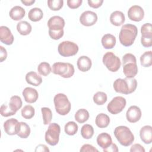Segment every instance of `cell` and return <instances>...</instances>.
I'll return each mask as SVG.
<instances>
[{
	"instance_id": "obj_26",
	"label": "cell",
	"mask_w": 152,
	"mask_h": 152,
	"mask_svg": "<svg viewBox=\"0 0 152 152\" xmlns=\"http://www.w3.org/2000/svg\"><path fill=\"white\" fill-rule=\"evenodd\" d=\"M17 134L21 138H27L30 134V128L28 125L24 122H19Z\"/></svg>"
},
{
	"instance_id": "obj_35",
	"label": "cell",
	"mask_w": 152,
	"mask_h": 152,
	"mask_svg": "<svg viewBox=\"0 0 152 152\" xmlns=\"http://www.w3.org/2000/svg\"><path fill=\"white\" fill-rule=\"evenodd\" d=\"M107 99V94L102 91H98L93 96V101L97 105L104 104Z\"/></svg>"
},
{
	"instance_id": "obj_2",
	"label": "cell",
	"mask_w": 152,
	"mask_h": 152,
	"mask_svg": "<svg viewBox=\"0 0 152 152\" xmlns=\"http://www.w3.org/2000/svg\"><path fill=\"white\" fill-rule=\"evenodd\" d=\"M137 81L136 79L132 78H118L113 83V88L117 93L128 94L133 93L137 88Z\"/></svg>"
},
{
	"instance_id": "obj_29",
	"label": "cell",
	"mask_w": 152,
	"mask_h": 152,
	"mask_svg": "<svg viewBox=\"0 0 152 152\" xmlns=\"http://www.w3.org/2000/svg\"><path fill=\"white\" fill-rule=\"evenodd\" d=\"M23 103L20 97L18 96H13L10 98L9 107L14 112H17L22 106Z\"/></svg>"
},
{
	"instance_id": "obj_5",
	"label": "cell",
	"mask_w": 152,
	"mask_h": 152,
	"mask_svg": "<svg viewBox=\"0 0 152 152\" xmlns=\"http://www.w3.org/2000/svg\"><path fill=\"white\" fill-rule=\"evenodd\" d=\"M53 103L56 112L60 115H66L71 110V103L67 96L63 93L56 94L53 98Z\"/></svg>"
},
{
	"instance_id": "obj_19",
	"label": "cell",
	"mask_w": 152,
	"mask_h": 152,
	"mask_svg": "<svg viewBox=\"0 0 152 152\" xmlns=\"http://www.w3.org/2000/svg\"><path fill=\"white\" fill-rule=\"evenodd\" d=\"M96 141L98 145L103 149L107 148L112 143L111 136L106 132H102L99 134Z\"/></svg>"
},
{
	"instance_id": "obj_1",
	"label": "cell",
	"mask_w": 152,
	"mask_h": 152,
	"mask_svg": "<svg viewBox=\"0 0 152 152\" xmlns=\"http://www.w3.org/2000/svg\"><path fill=\"white\" fill-rule=\"evenodd\" d=\"M138 34V29L136 26L131 24H124L122 26L119 39L120 43L124 46H130L134 42Z\"/></svg>"
},
{
	"instance_id": "obj_39",
	"label": "cell",
	"mask_w": 152,
	"mask_h": 152,
	"mask_svg": "<svg viewBox=\"0 0 152 152\" xmlns=\"http://www.w3.org/2000/svg\"><path fill=\"white\" fill-rule=\"evenodd\" d=\"M1 114L2 116L8 117L10 116H12L15 115L16 113L13 112L9 107V106L7 104H2L1 106Z\"/></svg>"
},
{
	"instance_id": "obj_23",
	"label": "cell",
	"mask_w": 152,
	"mask_h": 152,
	"mask_svg": "<svg viewBox=\"0 0 152 152\" xmlns=\"http://www.w3.org/2000/svg\"><path fill=\"white\" fill-rule=\"evenodd\" d=\"M26 82L34 86H38L42 83V77L34 71L28 72L26 75Z\"/></svg>"
},
{
	"instance_id": "obj_38",
	"label": "cell",
	"mask_w": 152,
	"mask_h": 152,
	"mask_svg": "<svg viewBox=\"0 0 152 152\" xmlns=\"http://www.w3.org/2000/svg\"><path fill=\"white\" fill-rule=\"evenodd\" d=\"M49 8L53 11L59 10L64 5L63 0H49L47 2Z\"/></svg>"
},
{
	"instance_id": "obj_3",
	"label": "cell",
	"mask_w": 152,
	"mask_h": 152,
	"mask_svg": "<svg viewBox=\"0 0 152 152\" xmlns=\"http://www.w3.org/2000/svg\"><path fill=\"white\" fill-rule=\"evenodd\" d=\"M123 72L126 78H134L138 73V66L135 56L130 53L125 54L122 57Z\"/></svg>"
},
{
	"instance_id": "obj_25",
	"label": "cell",
	"mask_w": 152,
	"mask_h": 152,
	"mask_svg": "<svg viewBox=\"0 0 152 152\" xmlns=\"http://www.w3.org/2000/svg\"><path fill=\"white\" fill-rule=\"evenodd\" d=\"M17 30L21 35L26 36L31 33L32 27L31 24L27 21H21L17 24Z\"/></svg>"
},
{
	"instance_id": "obj_12",
	"label": "cell",
	"mask_w": 152,
	"mask_h": 152,
	"mask_svg": "<svg viewBox=\"0 0 152 152\" xmlns=\"http://www.w3.org/2000/svg\"><path fill=\"white\" fill-rule=\"evenodd\" d=\"M97 21V15L96 13L91 11H86L83 12L80 17V23L84 26H91Z\"/></svg>"
},
{
	"instance_id": "obj_24",
	"label": "cell",
	"mask_w": 152,
	"mask_h": 152,
	"mask_svg": "<svg viewBox=\"0 0 152 152\" xmlns=\"http://www.w3.org/2000/svg\"><path fill=\"white\" fill-rule=\"evenodd\" d=\"M102 44L106 49H112L116 45V37L111 34H106L102 38Z\"/></svg>"
},
{
	"instance_id": "obj_37",
	"label": "cell",
	"mask_w": 152,
	"mask_h": 152,
	"mask_svg": "<svg viewBox=\"0 0 152 152\" xmlns=\"http://www.w3.org/2000/svg\"><path fill=\"white\" fill-rule=\"evenodd\" d=\"M44 125H48L50 123L52 119V113L49 107H44L41 108Z\"/></svg>"
},
{
	"instance_id": "obj_4",
	"label": "cell",
	"mask_w": 152,
	"mask_h": 152,
	"mask_svg": "<svg viewBox=\"0 0 152 152\" xmlns=\"http://www.w3.org/2000/svg\"><path fill=\"white\" fill-rule=\"evenodd\" d=\"M114 135L118 142L124 146L128 147L134 141V136L130 129L126 126H117L114 130Z\"/></svg>"
},
{
	"instance_id": "obj_46",
	"label": "cell",
	"mask_w": 152,
	"mask_h": 152,
	"mask_svg": "<svg viewBox=\"0 0 152 152\" xmlns=\"http://www.w3.org/2000/svg\"><path fill=\"white\" fill-rule=\"evenodd\" d=\"M130 151L131 152H145V149L143 147V146H142L141 144H135L131 146V148H130Z\"/></svg>"
},
{
	"instance_id": "obj_11",
	"label": "cell",
	"mask_w": 152,
	"mask_h": 152,
	"mask_svg": "<svg viewBox=\"0 0 152 152\" xmlns=\"http://www.w3.org/2000/svg\"><path fill=\"white\" fill-rule=\"evenodd\" d=\"M48 26L49 27V31H59L63 30L65 26V20L60 16H53L49 19Z\"/></svg>"
},
{
	"instance_id": "obj_31",
	"label": "cell",
	"mask_w": 152,
	"mask_h": 152,
	"mask_svg": "<svg viewBox=\"0 0 152 152\" xmlns=\"http://www.w3.org/2000/svg\"><path fill=\"white\" fill-rule=\"evenodd\" d=\"M141 65L144 67H149L152 65V52H145L140 56Z\"/></svg>"
},
{
	"instance_id": "obj_14",
	"label": "cell",
	"mask_w": 152,
	"mask_h": 152,
	"mask_svg": "<svg viewBox=\"0 0 152 152\" xmlns=\"http://www.w3.org/2000/svg\"><path fill=\"white\" fill-rule=\"evenodd\" d=\"M141 115V110L139 107L131 106L126 111V117L129 122L135 123L140 119Z\"/></svg>"
},
{
	"instance_id": "obj_10",
	"label": "cell",
	"mask_w": 152,
	"mask_h": 152,
	"mask_svg": "<svg viewBox=\"0 0 152 152\" xmlns=\"http://www.w3.org/2000/svg\"><path fill=\"white\" fill-rule=\"evenodd\" d=\"M126 104V99L122 96H116L108 103L107 109L108 112L113 115H116L121 112L125 107Z\"/></svg>"
},
{
	"instance_id": "obj_50",
	"label": "cell",
	"mask_w": 152,
	"mask_h": 152,
	"mask_svg": "<svg viewBox=\"0 0 152 152\" xmlns=\"http://www.w3.org/2000/svg\"><path fill=\"white\" fill-rule=\"evenodd\" d=\"M21 2L26 6H30L35 2L34 0H21Z\"/></svg>"
},
{
	"instance_id": "obj_49",
	"label": "cell",
	"mask_w": 152,
	"mask_h": 152,
	"mask_svg": "<svg viewBox=\"0 0 152 152\" xmlns=\"http://www.w3.org/2000/svg\"><path fill=\"white\" fill-rule=\"evenodd\" d=\"M35 151H49V148L46 145L44 144H39L37 145L35 149Z\"/></svg>"
},
{
	"instance_id": "obj_33",
	"label": "cell",
	"mask_w": 152,
	"mask_h": 152,
	"mask_svg": "<svg viewBox=\"0 0 152 152\" xmlns=\"http://www.w3.org/2000/svg\"><path fill=\"white\" fill-rule=\"evenodd\" d=\"M78 126L77 124L74 121H69L67 122L64 127L65 133L68 135H74L78 131Z\"/></svg>"
},
{
	"instance_id": "obj_36",
	"label": "cell",
	"mask_w": 152,
	"mask_h": 152,
	"mask_svg": "<svg viewBox=\"0 0 152 152\" xmlns=\"http://www.w3.org/2000/svg\"><path fill=\"white\" fill-rule=\"evenodd\" d=\"M35 110L34 107L31 105H26L21 109V116L27 119L32 118L34 115Z\"/></svg>"
},
{
	"instance_id": "obj_45",
	"label": "cell",
	"mask_w": 152,
	"mask_h": 152,
	"mask_svg": "<svg viewBox=\"0 0 152 152\" xmlns=\"http://www.w3.org/2000/svg\"><path fill=\"white\" fill-rule=\"evenodd\" d=\"M87 2L90 7L93 8H98L102 5L103 1V0H95V1L88 0Z\"/></svg>"
},
{
	"instance_id": "obj_13",
	"label": "cell",
	"mask_w": 152,
	"mask_h": 152,
	"mask_svg": "<svg viewBox=\"0 0 152 152\" xmlns=\"http://www.w3.org/2000/svg\"><path fill=\"white\" fill-rule=\"evenodd\" d=\"M128 18L134 21H140L144 17V11L142 8L139 5H133L128 11Z\"/></svg>"
},
{
	"instance_id": "obj_22",
	"label": "cell",
	"mask_w": 152,
	"mask_h": 152,
	"mask_svg": "<svg viewBox=\"0 0 152 152\" xmlns=\"http://www.w3.org/2000/svg\"><path fill=\"white\" fill-rule=\"evenodd\" d=\"M110 23L115 26H121L125 21V18L124 13L119 11H115L113 12L110 16Z\"/></svg>"
},
{
	"instance_id": "obj_42",
	"label": "cell",
	"mask_w": 152,
	"mask_h": 152,
	"mask_svg": "<svg viewBox=\"0 0 152 152\" xmlns=\"http://www.w3.org/2000/svg\"><path fill=\"white\" fill-rule=\"evenodd\" d=\"M82 0H68L67 5L69 8L71 9H75L78 8L82 4Z\"/></svg>"
},
{
	"instance_id": "obj_34",
	"label": "cell",
	"mask_w": 152,
	"mask_h": 152,
	"mask_svg": "<svg viewBox=\"0 0 152 152\" xmlns=\"http://www.w3.org/2000/svg\"><path fill=\"white\" fill-rule=\"evenodd\" d=\"M37 71L40 75L46 77L52 72V68L49 63L42 62L38 65Z\"/></svg>"
},
{
	"instance_id": "obj_43",
	"label": "cell",
	"mask_w": 152,
	"mask_h": 152,
	"mask_svg": "<svg viewBox=\"0 0 152 152\" xmlns=\"http://www.w3.org/2000/svg\"><path fill=\"white\" fill-rule=\"evenodd\" d=\"M64 30L59 31H49V36L54 40H58L61 39L64 36Z\"/></svg>"
},
{
	"instance_id": "obj_8",
	"label": "cell",
	"mask_w": 152,
	"mask_h": 152,
	"mask_svg": "<svg viewBox=\"0 0 152 152\" xmlns=\"http://www.w3.org/2000/svg\"><path fill=\"white\" fill-rule=\"evenodd\" d=\"M103 63L111 72H116L121 67V62L119 57L111 52H106L103 57Z\"/></svg>"
},
{
	"instance_id": "obj_32",
	"label": "cell",
	"mask_w": 152,
	"mask_h": 152,
	"mask_svg": "<svg viewBox=\"0 0 152 152\" xmlns=\"http://www.w3.org/2000/svg\"><path fill=\"white\" fill-rule=\"evenodd\" d=\"M94 134V128L89 124L84 125L81 129V135L85 139L92 138Z\"/></svg>"
},
{
	"instance_id": "obj_7",
	"label": "cell",
	"mask_w": 152,
	"mask_h": 152,
	"mask_svg": "<svg viewBox=\"0 0 152 152\" xmlns=\"http://www.w3.org/2000/svg\"><path fill=\"white\" fill-rule=\"evenodd\" d=\"M61 132L60 126L56 123L50 124L45 132V141L50 145H56L59 140Z\"/></svg>"
},
{
	"instance_id": "obj_15",
	"label": "cell",
	"mask_w": 152,
	"mask_h": 152,
	"mask_svg": "<svg viewBox=\"0 0 152 152\" xmlns=\"http://www.w3.org/2000/svg\"><path fill=\"white\" fill-rule=\"evenodd\" d=\"M14 36L10 30V28L6 26L0 27V40L2 43L7 45H11L14 42Z\"/></svg>"
},
{
	"instance_id": "obj_47",
	"label": "cell",
	"mask_w": 152,
	"mask_h": 152,
	"mask_svg": "<svg viewBox=\"0 0 152 152\" xmlns=\"http://www.w3.org/2000/svg\"><path fill=\"white\" fill-rule=\"evenodd\" d=\"M0 61L2 62L7 59V50L2 46H0Z\"/></svg>"
},
{
	"instance_id": "obj_40",
	"label": "cell",
	"mask_w": 152,
	"mask_h": 152,
	"mask_svg": "<svg viewBox=\"0 0 152 152\" xmlns=\"http://www.w3.org/2000/svg\"><path fill=\"white\" fill-rule=\"evenodd\" d=\"M141 36H152V27L151 23H145L141 27Z\"/></svg>"
},
{
	"instance_id": "obj_18",
	"label": "cell",
	"mask_w": 152,
	"mask_h": 152,
	"mask_svg": "<svg viewBox=\"0 0 152 152\" xmlns=\"http://www.w3.org/2000/svg\"><path fill=\"white\" fill-rule=\"evenodd\" d=\"M140 136L143 142L147 144L152 142V127L150 125L142 126L140 131Z\"/></svg>"
},
{
	"instance_id": "obj_17",
	"label": "cell",
	"mask_w": 152,
	"mask_h": 152,
	"mask_svg": "<svg viewBox=\"0 0 152 152\" xmlns=\"http://www.w3.org/2000/svg\"><path fill=\"white\" fill-rule=\"evenodd\" d=\"M25 101L28 103H33L37 101L39 94L37 90L32 87L25 88L22 93Z\"/></svg>"
},
{
	"instance_id": "obj_20",
	"label": "cell",
	"mask_w": 152,
	"mask_h": 152,
	"mask_svg": "<svg viewBox=\"0 0 152 152\" xmlns=\"http://www.w3.org/2000/svg\"><path fill=\"white\" fill-rule=\"evenodd\" d=\"M77 67L78 69L82 72H87L90 69L92 62L90 58L87 56H80L77 62Z\"/></svg>"
},
{
	"instance_id": "obj_16",
	"label": "cell",
	"mask_w": 152,
	"mask_h": 152,
	"mask_svg": "<svg viewBox=\"0 0 152 152\" xmlns=\"http://www.w3.org/2000/svg\"><path fill=\"white\" fill-rule=\"evenodd\" d=\"M18 121L15 118H11L7 120L4 124V129L5 132L10 135H13L17 134Z\"/></svg>"
},
{
	"instance_id": "obj_21",
	"label": "cell",
	"mask_w": 152,
	"mask_h": 152,
	"mask_svg": "<svg viewBox=\"0 0 152 152\" xmlns=\"http://www.w3.org/2000/svg\"><path fill=\"white\" fill-rule=\"evenodd\" d=\"M26 11L24 9L20 6H14L10 11L9 15L11 19L15 21L21 20L25 15Z\"/></svg>"
},
{
	"instance_id": "obj_27",
	"label": "cell",
	"mask_w": 152,
	"mask_h": 152,
	"mask_svg": "<svg viewBox=\"0 0 152 152\" xmlns=\"http://www.w3.org/2000/svg\"><path fill=\"white\" fill-rule=\"evenodd\" d=\"M95 122L96 125L100 128H106L110 123V118L106 114L102 113L97 115Z\"/></svg>"
},
{
	"instance_id": "obj_44",
	"label": "cell",
	"mask_w": 152,
	"mask_h": 152,
	"mask_svg": "<svg viewBox=\"0 0 152 152\" xmlns=\"http://www.w3.org/2000/svg\"><path fill=\"white\" fill-rule=\"evenodd\" d=\"M80 151L81 152H86V151H88V152H97L98 150L96 149L95 147H94L92 145L90 144H84L81 148H80Z\"/></svg>"
},
{
	"instance_id": "obj_30",
	"label": "cell",
	"mask_w": 152,
	"mask_h": 152,
	"mask_svg": "<svg viewBox=\"0 0 152 152\" xmlns=\"http://www.w3.org/2000/svg\"><path fill=\"white\" fill-rule=\"evenodd\" d=\"M89 116V113L86 109H80L76 112L74 117L77 122L80 124H83L88 119Z\"/></svg>"
},
{
	"instance_id": "obj_6",
	"label": "cell",
	"mask_w": 152,
	"mask_h": 152,
	"mask_svg": "<svg viewBox=\"0 0 152 152\" xmlns=\"http://www.w3.org/2000/svg\"><path fill=\"white\" fill-rule=\"evenodd\" d=\"M52 72L62 77L68 78L71 77L75 72L74 65L68 62H55L52 65Z\"/></svg>"
},
{
	"instance_id": "obj_48",
	"label": "cell",
	"mask_w": 152,
	"mask_h": 152,
	"mask_svg": "<svg viewBox=\"0 0 152 152\" xmlns=\"http://www.w3.org/2000/svg\"><path fill=\"white\" fill-rule=\"evenodd\" d=\"M104 152H117L118 151V148L115 144L112 143L109 147L106 149H103Z\"/></svg>"
},
{
	"instance_id": "obj_28",
	"label": "cell",
	"mask_w": 152,
	"mask_h": 152,
	"mask_svg": "<svg viewBox=\"0 0 152 152\" xmlns=\"http://www.w3.org/2000/svg\"><path fill=\"white\" fill-rule=\"evenodd\" d=\"M43 16V12L42 10L39 8H31L28 14V18L33 22H37L40 21Z\"/></svg>"
},
{
	"instance_id": "obj_41",
	"label": "cell",
	"mask_w": 152,
	"mask_h": 152,
	"mask_svg": "<svg viewBox=\"0 0 152 152\" xmlns=\"http://www.w3.org/2000/svg\"><path fill=\"white\" fill-rule=\"evenodd\" d=\"M141 45L145 48H149L152 46V36H141Z\"/></svg>"
},
{
	"instance_id": "obj_9",
	"label": "cell",
	"mask_w": 152,
	"mask_h": 152,
	"mask_svg": "<svg viewBox=\"0 0 152 152\" xmlns=\"http://www.w3.org/2000/svg\"><path fill=\"white\" fill-rule=\"evenodd\" d=\"M78 49V45L71 41H64L60 43L58 47V51L59 55L64 57H68L76 55Z\"/></svg>"
}]
</instances>
